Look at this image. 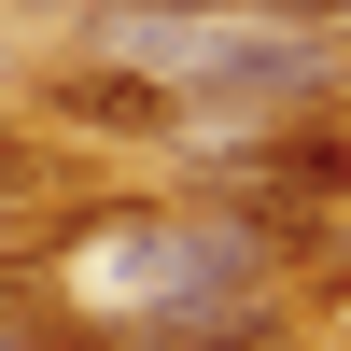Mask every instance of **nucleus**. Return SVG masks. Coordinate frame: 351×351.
Here are the masks:
<instances>
[{
	"label": "nucleus",
	"instance_id": "f257e3e1",
	"mask_svg": "<svg viewBox=\"0 0 351 351\" xmlns=\"http://www.w3.org/2000/svg\"><path fill=\"white\" fill-rule=\"evenodd\" d=\"M43 112H56V127H99V141H155L183 99H169V71H56Z\"/></svg>",
	"mask_w": 351,
	"mask_h": 351
}]
</instances>
